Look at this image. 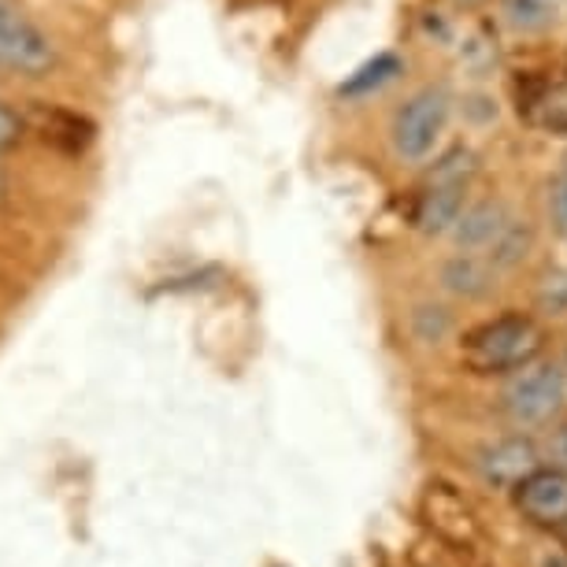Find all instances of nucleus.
I'll return each mask as SVG.
<instances>
[{
	"label": "nucleus",
	"mask_w": 567,
	"mask_h": 567,
	"mask_svg": "<svg viewBox=\"0 0 567 567\" xmlns=\"http://www.w3.org/2000/svg\"><path fill=\"white\" fill-rule=\"evenodd\" d=\"M27 134V123L23 115H19L12 104L0 101V153H8V148H16L19 142H23Z\"/></svg>",
	"instance_id": "nucleus-17"
},
{
	"label": "nucleus",
	"mask_w": 567,
	"mask_h": 567,
	"mask_svg": "<svg viewBox=\"0 0 567 567\" xmlns=\"http://www.w3.org/2000/svg\"><path fill=\"white\" fill-rule=\"evenodd\" d=\"M442 286L449 293L475 301V297H486L497 286V267L478 252H456L442 267Z\"/></svg>",
	"instance_id": "nucleus-10"
},
{
	"label": "nucleus",
	"mask_w": 567,
	"mask_h": 567,
	"mask_svg": "<svg viewBox=\"0 0 567 567\" xmlns=\"http://www.w3.org/2000/svg\"><path fill=\"white\" fill-rule=\"evenodd\" d=\"M549 216H553V227L567 238V156L549 186Z\"/></svg>",
	"instance_id": "nucleus-16"
},
{
	"label": "nucleus",
	"mask_w": 567,
	"mask_h": 567,
	"mask_svg": "<svg viewBox=\"0 0 567 567\" xmlns=\"http://www.w3.org/2000/svg\"><path fill=\"white\" fill-rule=\"evenodd\" d=\"M512 223V212L505 208V200H478V205L464 208V216L456 219V227L449 230L456 241V249L464 252H483L501 238V230H505Z\"/></svg>",
	"instance_id": "nucleus-9"
},
{
	"label": "nucleus",
	"mask_w": 567,
	"mask_h": 567,
	"mask_svg": "<svg viewBox=\"0 0 567 567\" xmlns=\"http://www.w3.org/2000/svg\"><path fill=\"white\" fill-rule=\"evenodd\" d=\"M501 401L516 426H538L553 420V412L564 401V371L556 363H527L505 386Z\"/></svg>",
	"instance_id": "nucleus-3"
},
{
	"label": "nucleus",
	"mask_w": 567,
	"mask_h": 567,
	"mask_svg": "<svg viewBox=\"0 0 567 567\" xmlns=\"http://www.w3.org/2000/svg\"><path fill=\"white\" fill-rule=\"evenodd\" d=\"M453 4H460V8H475V4H483V0H453Z\"/></svg>",
	"instance_id": "nucleus-20"
},
{
	"label": "nucleus",
	"mask_w": 567,
	"mask_h": 567,
	"mask_svg": "<svg viewBox=\"0 0 567 567\" xmlns=\"http://www.w3.org/2000/svg\"><path fill=\"white\" fill-rule=\"evenodd\" d=\"M475 171H478L475 153H471V148H453V153H445L437 159L426 182H471Z\"/></svg>",
	"instance_id": "nucleus-14"
},
{
	"label": "nucleus",
	"mask_w": 567,
	"mask_h": 567,
	"mask_svg": "<svg viewBox=\"0 0 567 567\" xmlns=\"http://www.w3.org/2000/svg\"><path fill=\"white\" fill-rule=\"evenodd\" d=\"M501 16L516 34H545L553 27V8L545 0H505Z\"/></svg>",
	"instance_id": "nucleus-13"
},
{
	"label": "nucleus",
	"mask_w": 567,
	"mask_h": 567,
	"mask_svg": "<svg viewBox=\"0 0 567 567\" xmlns=\"http://www.w3.org/2000/svg\"><path fill=\"white\" fill-rule=\"evenodd\" d=\"M8 189H12V182H8V167L0 164V205L8 200Z\"/></svg>",
	"instance_id": "nucleus-18"
},
{
	"label": "nucleus",
	"mask_w": 567,
	"mask_h": 567,
	"mask_svg": "<svg viewBox=\"0 0 567 567\" xmlns=\"http://www.w3.org/2000/svg\"><path fill=\"white\" fill-rule=\"evenodd\" d=\"M401 71H404L401 56H393V52H379L374 60H368L363 68L352 71L349 79L338 85V93H341V97H368V93L382 90L386 82L398 79Z\"/></svg>",
	"instance_id": "nucleus-11"
},
{
	"label": "nucleus",
	"mask_w": 567,
	"mask_h": 567,
	"mask_svg": "<svg viewBox=\"0 0 567 567\" xmlns=\"http://www.w3.org/2000/svg\"><path fill=\"white\" fill-rule=\"evenodd\" d=\"M478 471L489 486L497 489H512L516 483L538 471V449H534L527 437H505V442L489 445L483 456H478Z\"/></svg>",
	"instance_id": "nucleus-7"
},
{
	"label": "nucleus",
	"mask_w": 567,
	"mask_h": 567,
	"mask_svg": "<svg viewBox=\"0 0 567 567\" xmlns=\"http://www.w3.org/2000/svg\"><path fill=\"white\" fill-rule=\"evenodd\" d=\"M534 249V227L527 219H516L512 216V223L505 230H501V238L486 249V260L497 267V271H508V267L523 264Z\"/></svg>",
	"instance_id": "nucleus-12"
},
{
	"label": "nucleus",
	"mask_w": 567,
	"mask_h": 567,
	"mask_svg": "<svg viewBox=\"0 0 567 567\" xmlns=\"http://www.w3.org/2000/svg\"><path fill=\"white\" fill-rule=\"evenodd\" d=\"M0 63L23 74H45L56 63L52 38L30 19L16 0H0Z\"/></svg>",
	"instance_id": "nucleus-4"
},
{
	"label": "nucleus",
	"mask_w": 567,
	"mask_h": 567,
	"mask_svg": "<svg viewBox=\"0 0 567 567\" xmlns=\"http://www.w3.org/2000/svg\"><path fill=\"white\" fill-rule=\"evenodd\" d=\"M519 120L545 134L567 137V71L519 74L516 79Z\"/></svg>",
	"instance_id": "nucleus-5"
},
{
	"label": "nucleus",
	"mask_w": 567,
	"mask_h": 567,
	"mask_svg": "<svg viewBox=\"0 0 567 567\" xmlns=\"http://www.w3.org/2000/svg\"><path fill=\"white\" fill-rule=\"evenodd\" d=\"M516 508L538 527H567V471L560 467H538L523 483L512 486Z\"/></svg>",
	"instance_id": "nucleus-6"
},
{
	"label": "nucleus",
	"mask_w": 567,
	"mask_h": 567,
	"mask_svg": "<svg viewBox=\"0 0 567 567\" xmlns=\"http://www.w3.org/2000/svg\"><path fill=\"white\" fill-rule=\"evenodd\" d=\"M560 456L567 460V426H564V431H560Z\"/></svg>",
	"instance_id": "nucleus-19"
},
{
	"label": "nucleus",
	"mask_w": 567,
	"mask_h": 567,
	"mask_svg": "<svg viewBox=\"0 0 567 567\" xmlns=\"http://www.w3.org/2000/svg\"><path fill=\"white\" fill-rule=\"evenodd\" d=\"M542 346L545 334L530 316L505 312L471 327L460 338V363L471 374H508V371H523L527 363L538 360Z\"/></svg>",
	"instance_id": "nucleus-1"
},
{
	"label": "nucleus",
	"mask_w": 567,
	"mask_h": 567,
	"mask_svg": "<svg viewBox=\"0 0 567 567\" xmlns=\"http://www.w3.org/2000/svg\"><path fill=\"white\" fill-rule=\"evenodd\" d=\"M564 530H567V527H564Z\"/></svg>",
	"instance_id": "nucleus-21"
},
{
	"label": "nucleus",
	"mask_w": 567,
	"mask_h": 567,
	"mask_svg": "<svg viewBox=\"0 0 567 567\" xmlns=\"http://www.w3.org/2000/svg\"><path fill=\"white\" fill-rule=\"evenodd\" d=\"M449 112H453V101L442 85H426L415 97L404 104V109L393 115L390 126V142L393 153H398L404 164H420L434 153L437 137L445 134Z\"/></svg>",
	"instance_id": "nucleus-2"
},
{
	"label": "nucleus",
	"mask_w": 567,
	"mask_h": 567,
	"mask_svg": "<svg viewBox=\"0 0 567 567\" xmlns=\"http://www.w3.org/2000/svg\"><path fill=\"white\" fill-rule=\"evenodd\" d=\"M538 308L549 316L567 312V271H549L538 286Z\"/></svg>",
	"instance_id": "nucleus-15"
},
{
	"label": "nucleus",
	"mask_w": 567,
	"mask_h": 567,
	"mask_svg": "<svg viewBox=\"0 0 567 567\" xmlns=\"http://www.w3.org/2000/svg\"><path fill=\"white\" fill-rule=\"evenodd\" d=\"M467 200V182H426L420 205H415V227L423 234H449L456 227V219L464 216Z\"/></svg>",
	"instance_id": "nucleus-8"
}]
</instances>
